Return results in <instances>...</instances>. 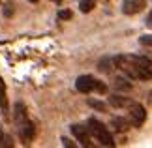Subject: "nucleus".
<instances>
[{
	"label": "nucleus",
	"mask_w": 152,
	"mask_h": 148,
	"mask_svg": "<svg viewBox=\"0 0 152 148\" xmlns=\"http://www.w3.org/2000/svg\"><path fill=\"white\" fill-rule=\"evenodd\" d=\"M86 128H88L90 135H94V139H96L102 146H115L113 135L109 133V129L105 128L100 120H96V118H90L88 124H86Z\"/></svg>",
	"instance_id": "obj_3"
},
{
	"label": "nucleus",
	"mask_w": 152,
	"mask_h": 148,
	"mask_svg": "<svg viewBox=\"0 0 152 148\" xmlns=\"http://www.w3.org/2000/svg\"><path fill=\"white\" fill-rule=\"evenodd\" d=\"M13 120H15V128H17V133H19L21 141H23L25 144H28V143L34 139L36 128H34V122L28 118L26 107H25L21 101H17L15 107H13Z\"/></svg>",
	"instance_id": "obj_2"
},
{
	"label": "nucleus",
	"mask_w": 152,
	"mask_h": 148,
	"mask_svg": "<svg viewBox=\"0 0 152 148\" xmlns=\"http://www.w3.org/2000/svg\"><path fill=\"white\" fill-rule=\"evenodd\" d=\"M30 2H38V0H30Z\"/></svg>",
	"instance_id": "obj_21"
},
{
	"label": "nucleus",
	"mask_w": 152,
	"mask_h": 148,
	"mask_svg": "<svg viewBox=\"0 0 152 148\" xmlns=\"http://www.w3.org/2000/svg\"><path fill=\"white\" fill-rule=\"evenodd\" d=\"M115 66V62H113V58H109V56H105L103 60H100V64H98V69L100 71H105V73H109L111 69H113Z\"/></svg>",
	"instance_id": "obj_12"
},
{
	"label": "nucleus",
	"mask_w": 152,
	"mask_h": 148,
	"mask_svg": "<svg viewBox=\"0 0 152 148\" xmlns=\"http://www.w3.org/2000/svg\"><path fill=\"white\" fill-rule=\"evenodd\" d=\"M58 19H72V11L69 9H60L58 11Z\"/></svg>",
	"instance_id": "obj_17"
},
{
	"label": "nucleus",
	"mask_w": 152,
	"mask_h": 148,
	"mask_svg": "<svg viewBox=\"0 0 152 148\" xmlns=\"http://www.w3.org/2000/svg\"><path fill=\"white\" fill-rule=\"evenodd\" d=\"M0 111L2 114H8L10 112V105H8V94H6V82L0 77Z\"/></svg>",
	"instance_id": "obj_8"
},
{
	"label": "nucleus",
	"mask_w": 152,
	"mask_h": 148,
	"mask_svg": "<svg viewBox=\"0 0 152 148\" xmlns=\"http://www.w3.org/2000/svg\"><path fill=\"white\" fill-rule=\"evenodd\" d=\"M75 88H77L79 92H83V94H90V92L103 94L105 90H107V86H105L102 81L94 79L92 75H81V77H77V81H75Z\"/></svg>",
	"instance_id": "obj_4"
},
{
	"label": "nucleus",
	"mask_w": 152,
	"mask_h": 148,
	"mask_svg": "<svg viewBox=\"0 0 152 148\" xmlns=\"http://www.w3.org/2000/svg\"><path fill=\"white\" fill-rule=\"evenodd\" d=\"M111 126H113V129H116V131H128V128H130L132 124H130V120H126V118L116 116V118H111Z\"/></svg>",
	"instance_id": "obj_10"
},
{
	"label": "nucleus",
	"mask_w": 152,
	"mask_h": 148,
	"mask_svg": "<svg viewBox=\"0 0 152 148\" xmlns=\"http://www.w3.org/2000/svg\"><path fill=\"white\" fill-rule=\"evenodd\" d=\"M62 144H64V146H68V148H75V144H73L68 137H62Z\"/></svg>",
	"instance_id": "obj_18"
},
{
	"label": "nucleus",
	"mask_w": 152,
	"mask_h": 148,
	"mask_svg": "<svg viewBox=\"0 0 152 148\" xmlns=\"http://www.w3.org/2000/svg\"><path fill=\"white\" fill-rule=\"evenodd\" d=\"M94 6H96V0H81V2H79V9L83 11V13H88V11H92Z\"/></svg>",
	"instance_id": "obj_14"
},
{
	"label": "nucleus",
	"mask_w": 152,
	"mask_h": 148,
	"mask_svg": "<svg viewBox=\"0 0 152 148\" xmlns=\"http://www.w3.org/2000/svg\"><path fill=\"white\" fill-rule=\"evenodd\" d=\"M139 43L152 49V34H145V36H141V38H139Z\"/></svg>",
	"instance_id": "obj_15"
},
{
	"label": "nucleus",
	"mask_w": 152,
	"mask_h": 148,
	"mask_svg": "<svg viewBox=\"0 0 152 148\" xmlns=\"http://www.w3.org/2000/svg\"><path fill=\"white\" fill-rule=\"evenodd\" d=\"M88 105H90V107H94V109H98V111H105V109H107V105H105V103L96 101V99H88Z\"/></svg>",
	"instance_id": "obj_16"
},
{
	"label": "nucleus",
	"mask_w": 152,
	"mask_h": 148,
	"mask_svg": "<svg viewBox=\"0 0 152 148\" xmlns=\"http://www.w3.org/2000/svg\"><path fill=\"white\" fill-rule=\"evenodd\" d=\"M109 103L113 105L116 109H122V107H128V105L132 103L130 98H124V96H118V94H113V96L109 98Z\"/></svg>",
	"instance_id": "obj_9"
},
{
	"label": "nucleus",
	"mask_w": 152,
	"mask_h": 148,
	"mask_svg": "<svg viewBox=\"0 0 152 148\" xmlns=\"http://www.w3.org/2000/svg\"><path fill=\"white\" fill-rule=\"evenodd\" d=\"M11 6H13V4H11V2H8V4H6V11H4V13L8 15V17H10L11 13H13V8H11Z\"/></svg>",
	"instance_id": "obj_19"
},
{
	"label": "nucleus",
	"mask_w": 152,
	"mask_h": 148,
	"mask_svg": "<svg viewBox=\"0 0 152 148\" xmlns=\"http://www.w3.org/2000/svg\"><path fill=\"white\" fill-rule=\"evenodd\" d=\"M0 146H2V148L4 146L6 148H11V146H13V139H11L6 131H2V129H0Z\"/></svg>",
	"instance_id": "obj_13"
},
{
	"label": "nucleus",
	"mask_w": 152,
	"mask_h": 148,
	"mask_svg": "<svg viewBox=\"0 0 152 148\" xmlns=\"http://www.w3.org/2000/svg\"><path fill=\"white\" fill-rule=\"evenodd\" d=\"M128 120H130L132 126L135 128H141L145 120H147V111H145V107L141 103H130L128 105Z\"/></svg>",
	"instance_id": "obj_5"
},
{
	"label": "nucleus",
	"mask_w": 152,
	"mask_h": 148,
	"mask_svg": "<svg viewBox=\"0 0 152 148\" xmlns=\"http://www.w3.org/2000/svg\"><path fill=\"white\" fill-rule=\"evenodd\" d=\"M55 2H60V0H55Z\"/></svg>",
	"instance_id": "obj_22"
},
{
	"label": "nucleus",
	"mask_w": 152,
	"mask_h": 148,
	"mask_svg": "<svg viewBox=\"0 0 152 148\" xmlns=\"http://www.w3.org/2000/svg\"><path fill=\"white\" fill-rule=\"evenodd\" d=\"M145 23H147V26H148V28H152V11L148 13V17H147V21H145Z\"/></svg>",
	"instance_id": "obj_20"
},
{
	"label": "nucleus",
	"mask_w": 152,
	"mask_h": 148,
	"mask_svg": "<svg viewBox=\"0 0 152 148\" xmlns=\"http://www.w3.org/2000/svg\"><path fill=\"white\" fill-rule=\"evenodd\" d=\"M115 68H118L122 73L130 79L148 81L152 79V60L141 55H118L113 56Z\"/></svg>",
	"instance_id": "obj_1"
},
{
	"label": "nucleus",
	"mask_w": 152,
	"mask_h": 148,
	"mask_svg": "<svg viewBox=\"0 0 152 148\" xmlns=\"http://www.w3.org/2000/svg\"><path fill=\"white\" fill-rule=\"evenodd\" d=\"M115 88H116V90L128 92V90H132V82L128 79H124V77H116V79H115Z\"/></svg>",
	"instance_id": "obj_11"
},
{
	"label": "nucleus",
	"mask_w": 152,
	"mask_h": 148,
	"mask_svg": "<svg viewBox=\"0 0 152 148\" xmlns=\"http://www.w3.org/2000/svg\"><path fill=\"white\" fill-rule=\"evenodd\" d=\"M145 6H147V0H124L122 2V13L124 15H135Z\"/></svg>",
	"instance_id": "obj_7"
},
{
	"label": "nucleus",
	"mask_w": 152,
	"mask_h": 148,
	"mask_svg": "<svg viewBox=\"0 0 152 148\" xmlns=\"http://www.w3.org/2000/svg\"><path fill=\"white\" fill-rule=\"evenodd\" d=\"M69 129H72L73 137L79 141L83 146H92L90 143V131L86 126H81V124H73V126H69Z\"/></svg>",
	"instance_id": "obj_6"
}]
</instances>
